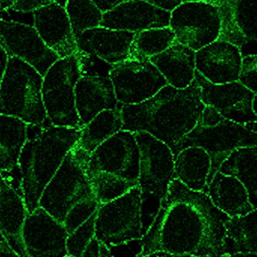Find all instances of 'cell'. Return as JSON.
Masks as SVG:
<instances>
[{
  "mask_svg": "<svg viewBox=\"0 0 257 257\" xmlns=\"http://www.w3.org/2000/svg\"><path fill=\"white\" fill-rule=\"evenodd\" d=\"M246 127L250 128L252 131L255 132L257 133V120L256 121L253 122V123H249V124L245 125Z\"/></svg>",
  "mask_w": 257,
  "mask_h": 257,
  "instance_id": "cell-46",
  "label": "cell"
},
{
  "mask_svg": "<svg viewBox=\"0 0 257 257\" xmlns=\"http://www.w3.org/2000/svg\"><path fill=\"white\" fill-rule=\"evenodd\" d=\"M136 257H195L188 256V255H178L174 254V253H168V252L158 251L154 252V253H149V254L138 255Z\"/></svg>",
  "mask_w": 257,
  "mask_h": 257,
  "instance_id": "cell-42",
  "label": "cell"
},
{
  "mask_svg": "<svg viewBox=\"0 0 257 257\" xmlns=\"http://www.w3.org/2000/svg\"><path fill=\"white\" fill-rule=\"evenodd\" d=\"M79 76L77 54L59 59L44 75L42 100L51 124L82 128L75 105V85Z\"/></svg>",
  "mask_w": 257,
  "mask_h": 257,
  "instance_id": "cell-9",
  "label": "cell"
},
{
  "mask_svg": "<svg viewBox=\"0 0 257 257\" xmlns=\"http://www.w3.org/2000/svg\"><path fill=\"white\" fill-rule=\"evenodd\" d=\"M168 85L175 89L187 88L196 78V51L175 42L158 55L149 59Z\"/></svg>",
  "mask_w": 257,
  "mask_h": 257,
  "instance_id": "cell-23",
  "label": "cell"
},
{
  "mask_svg": "<svg viewBox=\"0 0 257 257\" xmlns=\"http://www.w3.org/2000/svg\"><path fill=\"white\" fill-rule=\"evenodd\" d=\"M141 192L135 187L123 196L99 205L96 211L95 238L99 244L117 247L143 238Z\"/></svg>",
  "mask_w": 257,
  "mask_h": 257,
  "instance_id": "cell-10",
  "label": "cell"
},
{
  "mask_svg": "<svg viewBox=\"0 0 257 257\" xmlns=\"http://www.w3.org/2000/svg\"><path fill=\"white\" fill-rule=\"evenodd\" d=\"M176 42L169 27L150 29L135 35L130 51V59L149 60L161 54Z\"/></svg>",
  "mask_w": 257,
  "mask_h": 257,
  "instance_id": "cell-29",
  "label": "cell"
},
{
  "mask_svg": "<svg viewBox=\"0 0 257 257\" xmlns=\"http://www.w3.org/2000/svg\"><path fill=\"white\" fill-rule=\"evenodd\" d=\"M13 4L14 0H0V20H8L9 16L12 18Z\"/></svg>",
  "mask_w": 257,
  "mask_h": 257,
  "instance_id": "cell-39",
  "label": "cell"
},
{
  "mask_svg": "<svg viewBox=\"0 0 257 257\" xmlns=\"http://www.w3.org/2000/svg\"><path fill=\"white\" fill-rule=\"evenodd\" d=\"M206 194L214 206L230 218L253 210L245 187L232 175L217 172L208 184Z\"/></svg>",
  "mask_w": 257,
  "mask_h": 257,
  "instance_id": "cell-24",
  "label": "cell"
},
{
  "mask_svg": "<svg viewBox=\"0 0 257 257\" xmlns=\"http://www.w3.org/2000/svg\"><path fill=\"white\" fill-rule=\"evenodd\" d=\"M99 257H114L109 248L99 244Z\"/></svg>",
  "mask_w": 257,
  "mask_h": 257,
  "instance_id": "cell-43",
  "label": "cell"
},
{
  "mask_svg": "<svg viewBox=\"0 0 257 257\" xmlns=\"http://www.w3.org/2000/svg\"><path fill=\"white\" fill-rule=\"evenodd\" d=\"M195 81L199 85L202 102L215 108L226 120L244 126L256 121L253 109L254 94L239 81L214 84L197 72Z\"/></svg>",
  "mask_w": 257,
  "mask_h": 257,
  "instance_id": "cell-15",
  "label": "cell"
},
{
  "mask_svg": "<svg viewBox=\"0 0 257 257\" xmlns=\"http://www.w3.org/2000/svg\"><path fill=\"white\" fill-rule=\"evenodd\" d=\"M28 124L0 114V176L23 197L19 160L27 139Z\"/></svg>",
  "mask_w": 257,
  "mask_h": 257,
  "instance_id": "cell-21",
  "label": "cell"
},
{
  "mask_svg": "<svg viewBox=\"0 0 257 257\" xmlns=\"http://www.w3.org/2000/svg\"><path fill=\"white\" fill-rule=\"evenodd\" d=\"M169 27L176 42L194 51L218 39L237 45L241 52L247 46V41L225 1L221 5L202 1L183 2L171 12Z\"/></svg>",
  "mask_w": 257,
  "mask_h": 257,
  "instance_id": "cell-6",
  "label": "cell"
},
{
  "mask_svg": "<svg viewBox=\"0 0 257 257\" xmlns=\"http://www.w3.org/2000/svg\"><path fill=\"white\" fill-rule=\"evenodd\" d=\"M65 257H72V256H65Z\"/></svg>",
  "mask_w": 257,
  "mask_h": 257,
  "instance_id": "cell-49",
  "label": "cell"
},
{
  "mask_svg": "<svg viewBox=\"0 0 257 257\" xmlns=\"http://www.w3.org/2000/svg\"><path fill=\"white\" fill-rule=\"evenodd\" d=\"M83 257H99V243L93 238L84 251Z\"/></svg>",
  "mask_w": 257,
  "mask_h": 257,
  "instance_id": "cell-40",
  "label": "cell"
},
{
  "mask_svg": "<svg viewBox=\"0 0 257 257\" xmlns=\"http://www.w3.org/2000/svg\"><path fill=\"white\" fill-rule=\"evenodd\" d=\"M243 56L237 45L218 39L196 51V72L214 84L238 81Z\"/></svg>",
  "mask_w": 257,
  "mask_h": 257,
  "instance_id": "cell-17",
  "label": "cell"
},
{
  "mask_svg": "<svg viewBox=\"0 0 257 257\" xmlns=\"http://www.w3.org/2000/svg\"><path fill=\"white\" fill-rule=\"evenodd\" d=\"M111 77L120 106L143 103L168 85L149 60L130 58L113 65Z\"/></svg>",
  "mask_w": 257,
  "mask_h": 257,
  "instance_id": "cell-13",
  "label": "cell"
},
{
  "mask_svg": "<svg viewBox=\"0 0 257 257\" xmlns=\"http://www.w3.org/2000/svg\"><path fill=\"white\" fill-rule=\"evenodd\" d=\"M139 148L136 133L122 130L95 150L86 171L99 205L139 186Z\"/></svg>",
  "mask_w": 257,
  "mask_h": 257,
  "instance_id": "cell-5",
  "label": "cell"
},
{
  "mask_svg": "<svg viewBox=\"0 0 257 257\" xmlns=\"http://www.w3.org/2000/svg\"><path fill=\"white\" fill-rule=\"evenodd\" d=\"M233 14L234 20L247 41L243 57L257 55V0H224Z\"/></svg>",
  "mask_w": 257,
  "mask_h": 257,
  "instance_id": "cell-30",
  "label": "cell"
},
{
  "mask_svg": "<svg viewBox=\"0 0 257 257\" xmlns=\"http://www.w3.org/2000/svg\"><path fill=\"white\" fill-rule=\"evenodd\" d=\"M224 257H257V254L250 252H236L230 254H225Z\"/></svg>",
  "mask_w": 257,
  "mask_h": 257,
  "instance_id": "cell-44",
  "label": "cell"
},
{
  "mask_svg": "<svg viewBox=\"0 0 257 257\" xmlns=\"http://www.w3.org/2000/svg\"><path fill=\"white\" fill-rule=\"evenodd\" d=\"M203 148L211 159V170L208 186L219 172L223 162L236 150L247 147H257V133L230 120H222L213 126L197 124L173 149L174 156L188 147Z\"/></svg>",
  "mask_w": 257,
  "mask_h": 257,
  "instance_id": "cell-12",
  "label": "cell"
},
{
  "mask_svg": "<svg viewBox=\"0 0 257 257\" xmlns=\"http://www.w3.org/2000/svg\"><path fill=\"white\" fill-rule=\"evenodd\" d=\"M206 2V3H214V4L221 5L223 3V0H182L183 2Z\"/></svg>",
  "mask_w": 257,
  "mask_h": 257,
  "instance_id": "cell-45",
  "label": "cell"
},
{
  "mask_svg": "<svg viewBox=\"0 0 257 257\" xmlns=\"http://www.w3.org/2000/svg\"><path fill=\"white\" fill-rule=\"evenodd\" d=\"M238 81L253 94H257V55L243 57Z\"/></svg>",
  "mask_w": 257,
  "mask_h": 257,
  "instance_id": "cell-33",
  "label": "cell"
},
{
  "mask_svg": "<svg viewBox=\"0 0 257 257\" xmlns=\"http://www.w3.org/2000/svg\"><path fill=\"white\" fill-rule=\"evenodd\" d=\"M229 218L206 193L193 191L175 178L141 240L139 255L158 251L195 257L221 254Z\"/></svg>",
  "mask_w": 257,
  "mask_h": 257,
  "instance_id": "cell-1",
  "label": "cell"
},
{
  "mask_svg": "<svg viewBox=\"0 0 257 257\" xmlns=\"http://www.w3.org/2000/svg\"><path fill=\"white\" fill-rule=\"evenodd\" d=\"M219 172L236 178L245 187L253 209L257 208V147L234 151L223 162Z\"/></svg>",
  "mask_w": 257,
  "mask_h": 257,
  "instance_id": "cell-27",
  "label": "cell"
},
{
  "mask_svg": "<svg viewBox=\"0 0 257 257\" xmlns=\"http://www.w3.org/2000/svg\"><path fill=\"white\" fill-rule=\"evenodd\" d=\"M54 3H57V4L60 5V6L65 7L66 3H67L68 0H54Z\"/></svg>",
  "mask_w": 257,
  "mask_h": 257,
  "instance_id": "cell-48",
  "label": "cell"
},
{
  "mask_svg": "<svg viewBox=\"0 0 257 257\" xmlns=\"http://www.w3.org/2000/svg\"><path fill=\"white\" fill-rule=\"evenodd\" d=\"M0 46L8 55L24 60L42 76L60 59L39 36L34 26L0 20Z\"/></svg>",
  "mask_w": 257,
  "mask_h": 257,
  "instance_id": "cell-14",
  "label": "cell"
},
{
  "mask_svg": "<svg viewBox=\"0 0 257 257\" xmlns=\"http://www.w3.org/2000/svg\"><path fill=\"white\" fill-rule=\"evenodd\" d=\"M224 117L213 107L205 105L198 124L202 126H213L224 120Z\"/></svg>",
  "mask_w": 257,
  "mask_h": 257,
  "instance_id": "cell-35",
  "label": "cell"
},
{
  "mask_svg": "<svg viewBox=\"0 0 257 257\" xmlns=\"http://www.w3.org/2000/svg\"><path fill=\"white\" fill-rule=\"evenodd\" d=\"M43 76L24 60L9 56L0 84V114L27 124L48 123L42 100Z\"/></svg>",
  "mask_w": 257,
  "mask_h": 257,
  "instance_id": "cell-7",
  "label": "cell"
},
{
  "mask_svg": "<svg viewBox=\"0 0 257 257\" xmlns=\"http://www.w3.org/2000/svg\"><path fill=\"white\" fill-rule=\"evenodd\" d=\"M163 10L172 12L182 3V0H142Z\"/></svg>",
  "mask_w": 257,
  "mask_h": 257,
  "instance_id": "cell-36",
  "label": "cell"
},
{
  "mask_svg": "<svg viewBox=\"0 0 257 257\" xmlns=\"http://www.w3.org/2000/svg\"><path fill=\"white\" fill-rule=\"evenodd\" d=\"M33 26L45 45L60 58L78 52L66 9L52 3L33 12Z\"/></svg>",
  "mask_w": 257,
  "mask_h": 257,
  "instance_id": "cell-19",
  "label": "cell"
},
{
  "mask_svg": "<svg viewBox=\"0 0 257 257\" xmlns=\"http://www.w3.org/2000/svg\"><path fill=\"white\" fill-rule=\"evenodd\" d=\"M8 60H9V55L6 51L0 46V84H1L2 79H3V75H4L6 67H7Z\"/></svg>",
  "mask_w": 257,
  "mask_h": 257,
  "instance_id": "cell-41",
  "label": "cell"
},
{
  "mask_svg": "<svg viewBox=\"0 0 257 257\" xmlns=\"http://www.w3.org/2000/svg\"><path fill=\"white\" fill-rule=\"evenodd\" d=\"M89 157L74 147L45 187L39 207L58 220L70 234L99 206L87 176Z\"/></svg>",
  "mask_w": 257,
  "mask_h": 257,
  "instance_id": "cell-4",
  "label": "cell"
},
{
  "mask_svg": "<svg viewBox=\"0 0 257 257\" xmlns=\"http://www.w3.org/2000/svg\"><path fill=\"white\" fill-rule=\"evenodd\" d=\"M250 252L257 254V208L226 223L223 253Z\"/></svg>",
  "mask_w": 257,
  "mask_h": 257,
  "instance_id": "cell-28",
  "label": "cell"
},
{
  "mask_svg": "<svg viewBox=\"0 0 257 257\" xmlns=\"http://www.w3.org/2000/svg\"><path fill=\"white\" fill-rule=\"evenodd\" d=\"M0 257H21L9 245L0 232Z\"/></svg>",
  "mask_w": 257,
  "mask_h": 257,
  "instance_id": "cell-37",
  "label": "cell"
},
{
  "mask_svg": "<svg viewBox=\"0 0 257 257\" xmlns=\"http://www.w3.org/2000/svg\"><path fill=\"white\" fill-rule=\"evenodd\" d=\"M171 12L142 0H126L103 14L100 27L137 33L169 27Z\"/></svg>",
  "mask_w": 257,
  "mask_h": 257,
  "instance_id": "cell-18",
  "label": "cell"
},
{
  "mask_svg": "<svg viewBox=\"0 0 257 257\" xmlns=\"http://www.w3.org/2000/svg\"><path fill=\"white\" fill-rule=\"evenodd\" d=\"M96 211L84 223L68 235L66 250L68 256L83 257L84 251L95 238Z\"/></svg>",
  "mask_w": 257,
  "mask_h": 257,
  "instance_id": "cell-32",
  "label": "cell"
},
{
  "mask_svg": "<svg viewBox=\"0 0 257 257\" xmlns=\"http://www.w3.org/2000/svg\"><path fill=\"white\" fill-rule=\"evenodd\" d=\"M27 214L22 196L0 176V232L21 257H30L23 240Z\"/></svg>",
  "mask_w": 257,
  "mask_h": 257,
  "instance_id": "cell-22",
  "label": "cell"
},
{
  "mask_svg": "<svg viewBox=\"0 0 257 257\" xmlns=\"http://www.w3.org/2000/svg\"><path fill=\"white\" fill-rule=\"evenodd\" d=\"M65 226L43 208L27 214L23 229V240L30 257L68 256Z\"/></svg>",
  "mask_w": 257,
  "mask_h": 257,
  "instance_id": "cell-16",
  "label": "cell"
},
{
  "mask_svg": "<svg viewBox=\"0 0 257 257\" xmlns=\"http://www.w3.org/2000/svg\"><path fill=\"white\" fill-rule=\"evenodd\" d=\"M121 109L104 110L96 114L81 128L79 140L75 146L90 157L99 146L123 130Z\"/></svg>",
  "mask_w": 257,
  "mask_h": 257,
  "instance_id": "cell-26",
  "label": "cell"
},
{
  "mask_svg": "<svg viewBox=\"0 0 257 257\" xmlns=\"http://www.w3.org/2000/svg\"><path fill=\"white\" fill-rule=\"evenodd\" d=\"M52 3L54 0H14L12 11L21 14H33Z\"/></svg>",
  "mask_w": 257,
  "mask_h": 257,
  "instance_id": "cell-34",
  "label": "cell"
},
{
  "mask_svg": "<svg viewBox=\"0 0 257 257\" xmlns=\"http://www.w3.org/2000/svg\"><path fill=\"white\" fill-rule=\"evenodd\" d=\"M80 76L75 85L77 112L84 126L104 110L120 108L111 80L113 65L90 54L77 53Z\"/></svg>",
  "mask_w": 257,
  "mask_h": 257,
  "instance_id": "cell-11",
  "label": "cell"
},
{
  "mask_svg": "<svg viewBox=\"0 0 257 257\" xmlns=\"http://www.w3.org/2000/svg\"><path fill=\"white\" fill-rule=\"evenodd\" d=\"M253 109L257 117V94L254 95V97H253Z\"/></svg>",
  "mask_w": 257,
  "mask_h": 257,
  "instance_id": "cell-47",
  "label": "cell"
},
{
  "mask_svg": "<svg viewBox=\"0 0 257 257\" xmlns=\"http://www.w3.org/2000/svg\"><path fill=\"white\" fill-rule=\"evenodd\" d=\"M174 157L175 178L193 191L206 193L211 170L209 154L200 147L191 146Z\"/></svg>",
  "mask_w": 257,
  "mask_h": 257,
  "instance_id": "cell-25",
  "label": "cell"
},
{
  "mask_svg": "<svg viewBox=\"0 0 257 257\" xmlns=\"http://www.w3.org/2000/svg\"><path fill=\"white\" fill-rule=\"evenodd\" d=\"M81 128L28 124L27 139L20 157L22 194L27 213L39 207L45 187L69 151L78 143Z\"/></svg>",
  "mask_w": 257,
  "mask_h": 257,
  "instance_id": "cell-3",
  "label": "cell"
},
{
  "mask_svg": "<svg viewBox=\"0 0 257 257\" xmlns=\"http://www.w3.org/2000/svg\"><path fill=\"white\" fill-rule=\"evenodd\" d=\"M136 33L99 27L76 36L78 52L96 56L111 65L128 60Z\"/></svg>",
  "mask_w": 257,
  "mask_h": 257,
  "instance_id": "cell-20",
  "label": "cell"
},
{
  "mask_svg": "<svg viewBox=\"0 0 257 257\" xmlns=\"http://www.w3.org/2000/svg\"><path fill=\"white\" fill-rule=\"evenodd\" d=\"M205 106L196 81L183 90L166 85L143 103L120 106L123 130L148 133L172 150L197 126Z\"/></svg>",
  "mask_w": 257,
  "mask_h": 257,
  "instance_id": "cell-2",
  "label": "cell"
},
{
  "mask_svg": "<svg viewBox=\"0 0 257 257\" xmlns=\"http://www.w3.org/2000/svg\"><path fill=\"white\" fill-rule=\"evenodd\" d=\"M139 148V187L142 217L154 218L162 201L175 179V157L172 149L147 133H136ZM144 223V222H143Z\"/></svg>",
  "mask_w": 257,
  "mask_h": 257,
  "instance_id": "cell-8",
  "label": "cell"
},
{
  "mask_svg": "<svg viewBox=\"0 0 257 257\" xmlns=\"http://www.w3.org/2000/svg\"><path fill=\"white\" fill-rule=\"evenodd\" d=\"M65 9L75 37L102 24L104 13L93 0H68Z\"/></svg>",
  "mask_w": 257,
  "mask_h": 257,
  "instance_id": "cell-31",
  "label": "cell"
},
{
  "mask_svg": "<svg viewBox=\"0 0 257 257\" xmlns=\"http://www.w3.org/2000/svg\"><path fill=\"white\" fill-rule=\"evenodd\" d=\"M93 1L97 7L105 13L126 0H93Z\"/></svg>",
  "mask_w": 257,
  "mask_h": 257,
  "instance_id": "cell-38",
  "label": "cell"
}]
</instances>
